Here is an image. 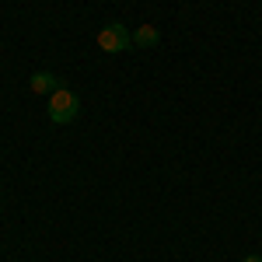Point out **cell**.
<instances>
[{
	"instance_id": "3",
	"label": "cell",
	"mask_w": 262,
	"mask_h": 262,
	"mask_svg": "<svg viewBox=\"0 0 262 262\" xmlns=\"http://www.w3.org/2000/svg\"><path fill=\"white\" fill-rule=\"evenodd\" d=\"M158 42H161V32H158L150 21H147V25H140V28L133 32V49H154Z\"/></svg>"
},
{
	"instance_id": "5",
	"label": "cell",
	"mask_w": 262,
	"mask_h": 262,
	"mask_svg": "<svg viewBox=\"0 0 262 262\" xmlns=\"http://www.w3.org/2000/svg\"><path fill=\"white\" fill-rule=\"evenodd\" d=\"M242 262H262V255H245Z\"/></svg>"
},
{
	"instance_id": "2",
	"label": "cell",
	"mask_w": 262,
	"mask_h": 262,
	"mask_svg": "<svg viewBox=\"0 0 262 262\" xmlns=\"http://www.w3.org/2000/svg\"><path fill=\"white\" fill-rule=\"evenodd\" d=\"M98 49L101 53H126V49H133V32L122 21H108L98 32Z\"/></svg>"
},
{
	"instance_id": "1",
	"label": "cell",
	"mask_w": 262,
	"mask_h": 262,
	"mask_svg": "<svg viewBox=\"0 0 262 262\" xmlns=\"http://www.w3.org/2000/svg\"><path fill=\"white\" fill-rule=\"evenodd\" d=\"M77 112H81V98L74 95V91H67V88H56L53 95H49V119L56 122V126H67V122L77 119Z\"/></svg>"
},
{
	"instance_id": "4",
	"label": "cell",
	"mask_w": 262,
	"mask_h": 262,
	"mask_svg": "<svg viewBox=\"0 0 262 262\" xmlns=\"http://www.w3.org/2000/svg\"><path fill=\"white\" fill-rule=\"evenodd\" d=\"M28 84H32V91H35V95H53V91L60 88V81H56L49 70H39V74H32V81H28Z\"/></svg>"
}]
</instances>
